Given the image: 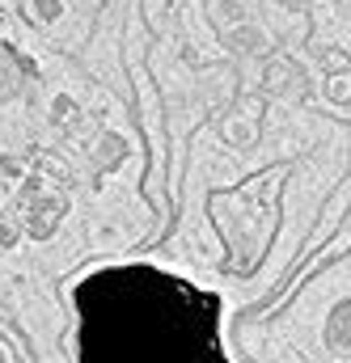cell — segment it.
Returning a JSON list of instances; mask_svg holds the SVG:
<instances>
[{"instance_id":"obj_1","label":"cell","mask_w":351,"mask_h":363,"mask_svg":"<svg viewBox=\"0 0 351 363\" xmlns=\"http://www.w3.org/2000/svg\"><path fill=\"white\" fill-rule=\"evenodd\" d=\"M85 363H225L216 300L157 271L106 274L81 291Z\"/></svg>"}]
</instances>
